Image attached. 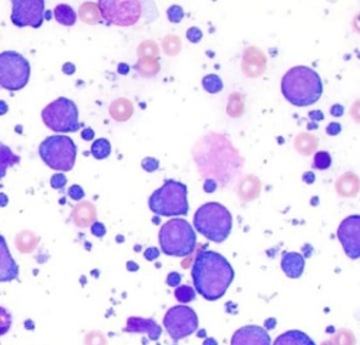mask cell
Instances as JSON below:
<instances>
[{"mask_svg":"<svg viewBox=\"0 0 360 345\" xmlns=\"http://www.w3.org/2000/svg\"><path fill=\"white\" fill-rule=\"evenodd\" d=\"M191 277L197 292L208 301L222 298L235 278L229 261L218 252L202 250L195 256Z\"/></svg>","mask_w":360,"mask_h":345,"instance_id":"6da1fadb","label":"cell"},{"mask_svg":"<svg viewBox=\"0 0 360 345\" xmlns=\"http://www.w3.org/2000/svg\"><path fill=\"white\" fill-rule=\"evenodd\" d=\"M281 91L294 106H311L321 98V79L309 67H295L282 77Z\"/></svg>","mask_w":360,"mask_h":345,"instance_id":"7a4b0ae2","label":"cell"},{"mask_svg":"<svg viewBox=\"0 0 360 345\" xmlns=\"http://www.w3.org/2000/svg\"><path fill=\"white\" fill-rule=\"evenodd\" d=\"M98 11L107 24L119 27H132L140 24L141 20L153 22L158 16L155 4L151 1H115V0H101L98 3Z\"/></svg>","mask_w":360,"mask_h":345,"instance_id":"3957f363","label":"cell"},{"mask_svg":"<svg viewBox=\"0 0 360 345\" xmlns=\"http://www.w3.org/2000/svg\"><path fill=\"white\" fill-rule=\"evenodd\" d=\"M193 225L210 241L221 243L229 237L233 228V216L225 206L217 202L202 205L193 216Z\"/></svg>","mask_w":360,"mask_h":345,"instance_id":"277c9868","label":"cell"},{"mask_svg":"<svg viewBox=\"0 0 360 345\" xmlns=\"http://www.w3.org/2000/svg\"><path fill=\"white\" fill-rule=\"evenodd\" d=\"M159 241L164 254L182 258L195 252L197 235L186 220L172 219L160 229Z\"/></svg>","mask_w":360,"mask_h":345,"instance_id":"5b68a950","label":"cell"},{"mask_svg":"<svg viewBox=\"0 0 360 345\" xmlns=\"http://www.w3.org/2000/svg\"><path fill=\"white\" fill-rule=\"evenodd\" d=\"M149 208L158 216H186L189 209L187 187L176 181H166L161 188L151 195Z\"/></svg>","mask_w":360,"mask_h":345,"instance_id":"8992f818","label":"cell"},{"mask_svg":"<svg viewBox=\"0 0 360 345\" xmlns=\"http://www.w3.org/2000/svg\"><path fill=\"white\" fill-rule=\"evenodd\" d=\"M77 148L69 136H52L39 146L41 160L52 169L70 171L77 161Z\"/></svg>","mask_w":360,"mask_h":345,"instance_id":"52a82bcc","label":"cell"},{"mask_svg":"<svg viewBox=\"0 0 360 345\" xmlns=\"http://www.w3.org/2000/svg\"><path fill=\"white\" fill-rule=\"evenodd\" d=\"M45 125L58 134L75 132L81 128L79 122V109L73 100L60 98L48 105L41 112Z\"/></svg>","mask_w":360,"mask_h":345,"instance_id":"ba28073f","label":"cell"},{"mask_svg":"<svg viewBox=\"0 0 360 345\" xmlns=\"http://www.w3.org/2000/svg\"><path fill=\"white\" fill-rule=\"evenodd\" d=\"M30 73V64L22 54L14 51L0 54V87L9 91L24 89Z\"/></svg>","mask_w":360,"mask_h":345,"instance_id":"9c48e42d","label":"cell"},{"mask_svg":"<svg viewBox=\"0 0 360 345\" xmlns=\"http://www.w3.org/2000/svg\"><path fill=\"white\" fill-rule=\"evenodd\" d=\"M163 324L170 338L179 341L191 336L198 330L199 319L191 307L176 305L166 313Z\"/></svg>","mask_w":360,"mask_h":345,"instance_id":"30bf717a","label":"cell"},{"mask_svg":"<svg viewBox=\"0 0 360 345\" xmlns=\"http://www.w3.org/2000/svg\"><path fill=\"white\" fill-rule=\"evenodd\" d=\"M45 1L43 0H15L12 1L11 20L16 27L39 28L44 22Z\"/></svg>","mask_w":360,"mask_h":345,"instance_id":"8fae6325","label":"cell"},{"mask_svg":"<svg viewBox=\"0 0 360 345\" xmlns=\"http://www.w3.org/2000/svg\"><path fill=\"white\" fill-rule=\"evenodd\" d=\"M339 241L349 258L356 260L360 256V216H351L341 222L337 231Z\"/></svg>","mask_w":360,"mask_h":345,"instance_id":"7c38bea8","label":"cell"},{"mask_svg":"<svg viewBox=\"0 0 360 345\" xmlns=\"http://www.w3.org/2000/svg\"><path fill=\"white\" fill-rule=\"evenodd\" d=\"M231 345H271V337L260 326L246 325L233 334Z\"/></svg>","mask_w":360,"mask_h":345,"instance_id":"4fadbf2b","label":"cell"},{"mask_svg":"<svg viewBox=\"0 0 360 345\" xmlns=\"http://www.w3.org/2000/svg\"><path fill=\"white\" fill-rule=\"evenodd\" d=\"M20 275V268L12 258L7 241L0 235V282H10Z\"/></svg>","mask_w":360,"mask_h":345,"instance_id":"5bb4252c","label":"cell"},{"mask_svg":"<svg viewBox=\"0 0 360 345\" xmlns=\"http://www.w3.org/2000/svg\"><path fill=\"white\" fill-rule=\"evenodd\" d=\"M124 332H145L148 334L149 338L153 341L159 340L162 334V328L155 320L144 319L140 317H130L127 320Z\"/></svg>","mask_w":360,"mask_h":345,"instance_id":"9a60e30c","label":"cell"},{"mask_svg":"<svg viewBox=\"0 0 360 345\" xmlns=\"http://www.w3.org/2000/svg\"><path fill=\"white\" fill-rule=\"evenodd\" d=\"M304 258L298 252H288L282 256V271L290 279L301 277L304 271Z\"/></svg>","mask_w":360,"mask_h":345,"instance_id":"2e32d148","label":"cell"},{"mask_svg":"<svg viewBox=\"0 0 360 345\" xmlns=\"http://www.w3.org/2000/svg\"><path fill=\"white\" fill-rule=\"evenodd\" d=\"M274 345H316L315 342L300 330H288L276 339Z\"/></svg>","mask_w":360,"mask_h":345,"instance_id":"e0dca14e","label":"cell"},{"mask_svg":"<svg viewBox=\"0 0 360 345\" xmlns=\"http://www.w3.org/2000/svg\"><path fill=\"white\" fill-rule=\"evenodd\" d=\"M20 162V157L18 155H14L9 147L0 143V180L5 178L8 168L13 167Z\"/></svg>","mask_w":360,"mask_h":345,"instance_id":"ac0fdd59","label":"cell"},{"mask_svg":"<svg viewBox=\"0 0 360 345\" xmlns=\"http://www.w3.org/2000/svg\"><path fill=\"white\" fill-rule=\"evenodd\" d=\"M54 18L63 26L72 27L77 22V15L75 10L67 5H58L54 9Z\"/></svg>","mask_w":360,"mask_h":345,"instance_id":"d6986e66","label":"cell"},{"mask_svg":"<svg viewBox=\"0 0 360 345\" xmlns=\"http://www.w3.org/2000/svg\"><path fill=\"white\" fill-rule=\"evenodd\" d=\"M91 153L96 160H105L110 155L111 144L106 138L94 141L91 146Z\"/></svg>","mask_w":360,"mask_h":345,"instance_id":"ffe728a7","label":"cell"},{"mask_svg":"<svg viewBox=\"0 0 360 345\" xmlns=\"http://www.w3.org/2000/svg\"><path fill=\"white\" fill-rule=\"evenodd\" d=\"M202 85H203L204 90L210 94L219 93L223 89L222 81L216 74L206 75L202 81Z\"/></svg>","mask_w":360,"mask_h":345,"instance_id":"44dd1931","label":"cell"},{"mask_svg":"<svg viewBox=\"0 0 360 345\" xmlns=\"http://www.w3.org/2000/svg\"><path fill=\"white\" fill-rule=\"evenodd\" d=\"M98 10L94 9V4H85L79 10V15H81L82 20L88 22V24H94V22H98Z\"/></svg>","mask_w":360,"mask_h":345,"instance_id":"7402d4cb","label":"cell"},{"mask_svg":"<svg viewBox=\"0 0 360 345\" xmlns=\"http://www.w3.org/2000/svg\"><path fill=\"white\" fill-rule=\"evenodd\" d=\"M174 297L181 303H189L195 300V292L193 288L188 285H181L174 290Z\"/></svg>","mask_w":360,"mask_h":345,"instance_id":"603a6c76","label":"cell"},{"mask_svg":"<svg viewBox=\"0 0 360 345\" xmlns=\"http://www.w3.org/2000/svg\"><path fill=\"white\" fill-rule=\"evenodd\" d=\"M330 164H332V159L326 151H319V152L316 153L315 157H314V167L316 169H328Z\"/></svg>","mask_w":360,"mask_h":345,"instance_id":"cb8c5ba5","label":"cell"},{"mask_svg":"<svg viewBox=\"0 0 360 345\" xmlns=\"http://www.w3.org/2000/svg\"><path fill=\"white\" fill-rule=\"evenodd\" d=\"M12 325V315L5 307L0 306V336L7 334Z\"/></svg>","mask_w":360,"mask_h":345,"instance_id":"d4e9b609","label":"cell"},{"mask_svg":"<svg viewBox=\"0 0 360 345\" xmlns=\"http://www.w3.org/2000/svg\"><path fill=\"white\" fill-rule=\"evenodd\" d=\"M167 18L172 24H179L184 18V11L180 6H172L167 10Z\"/></svg>","mask_w":360,"mask_h":345,"instance_id":"484cf974","label":"cell"},{"mask_svg":"<svg viewBox=\"0 0 360 345\" xmlns=\"http://www.w3.org/2000/svg\"><path fill=\"white\" fill-rule=\"evenodd\" d=\"M51 186L54 189H63L67 184V178L65 174H56L52 176L51 178Z\"/></svg>","mask_w":360,"mask_h":345,"instance_id":"4316f807","label":"cell"},{"mask_svg":"<svg viewBox=\"0 0 360 345\" xmlns=\"http://www.w3.org/2000/svg\"><path fill=\"white\" fill-rule=\"evenodd\" d=\"M202 37H203V33L200 30L199 28H193L188 29L186 33L187 39H188L191 43L198 44L202 39Z\"/></svg>","mask_w":360,"mask_h":345,"instance_id":"83f0119b","label":"cell"},{"mask_svg":"<svg viewBox=\"0 0 360 345\" xmlns=\"http://www.w3.org/2000/svg\"><path fill=\"white\" fill-rule=\"evenodd\" d=\"M69 197L71 199L75 200V201H81L84 197H85V193H84L83 188L79 185H72V186L69 188Z\"/></svg>","mask_w":360,"mask_h":345,"instance_id":"f1b7e54d","label":"cell"},{"mask_svg":"<svg viewBox=\"0 0 360 345\" xmlns=\"http://www.w3.org/2000/svg\"><path fill=\"white\" fill-rule=\"evenodd\" d=\"M142 167L147 172L155 171V170L159 169V161L153 159V157H146V159L143 160Z\"/></svg>","mask_w":360,"mask_h":345,"instance_id":"f546056e","label":"cell"},{"mask_svg":"<svg viewBox=\"0 0 360 345\" xmlns=\"http://www.w3.org/2000/svg\"><path fill=\"white\" fill-rule=\"evenodd\" d=\"M91 233H94L96 237H102L106 235V228H105L102 223L96 222L94 224H92Z\"/></svg>","mask_w":360,"mask_h":345,"instance_id":"4dcf8cb0","label":"cell"},{"mask_svg":"<svg viewBox=\"0 0 360 345\" xmlns=\"http://www.w3.org/2000/svg\"><path fill=\"white\" fill-rule=\"evenodd\" d=\"M168 285L172 286V287H176L179 284L181 283V275L178 273H172L168 275L167 280Z\"/></svg>","mask_w":360,"mask_h":345,"instance_id":"1f68e13d","label":"cell"},{"mask_svg":"<svg viewBox=\"0 0 360 345\" xmlns=\"http://www.w3.org/2000/svg\"><path fill=\"white\" fill-rule=\"evenodd\" d=\"M341 132V125L339 123H330V125L326 127V134L330 136H338Z\"/></svg>","mask_w":360,"mask_h":345,"instance_id":"d6a6232c","label":"cell"},{"mask_svg":"<svg viewBox=\"0 0 360 345\" xmlns=\"http://www.w3.org/2000/svg\"><path fill=\"white\" fill-rule=\"evenodd\" d=\"M144 256L145 258H146L147 260L148 261L155 260V259L159 258V249H158V248L155 247L148 248V249H147L146 252H145Z\"/></svg>","mask_w":360,"mask_h":345,"instance_id":"836d02e7","label":"cell"},{"mask_svg":"<svg viewBox=\"0 0 360 345\" xmlns=\"http://www.w3.org/2000/svg\"><path fill=\"white\" fill-rule=\"evenodd\" d=\"M343 113H345V108H343L341 105L336 104L330 108V115H332L333 117H341Z\"/></svg>","mask_w":360,"mask_h":345,"instance_id":"e575fe53","label":"cell"},{"mask_svg":"<svg viewBox=\"0 0 360 345\" xmlns=\"http://www.w3.org/2000/svg\"><path fill=\"white\" fill-rule=\"evenodd\" d=\"M216 188L217 184L216 182H214V181H206L205 185H204V190H205L206 193H214V191L216 190Z\"/></svg>","mask_w":360,"mask_h":345,"instance_id":"d590c367","label":"cell"},{"mask_svg":"<svg viewBox=\"0 0 360 345\" xmlns=\"http://www.w3.org/2000/svg\"><path fill=\"white\" fill-rule=\"evenodd\" d=\"M82 138L86 141H91L92 138H94V130L90 129V128H87V129L84 130V131L82 132Z\"/></svg>","mask_w":360,"mask_h":345,"instance_id":"8d00e7d4","label":"cell"},{"mask_svg":"<svg viewBox=\"0 0 360 345\" xmlns=\"http://www.w3.org/2000/svg\"><path fill=\"white\" fill-rule=\"evenodd\" d=\"M303 181L307 184H311L315 181V174L313 172H307V174H303Z\"/></svg>","mask_w":360,"mask_h":345,"instance_id":"74e56055","label":"cell"},{"mask_svg":"<svg viewBox=\"0 0 360 345\" xmlns=\"http://www.w3.org/2000/svg\"><path fill=\"white\" fill-rule=\"evenodd\" d=\"M63 71H64V73H66V74L71 75L75 72V67L73 66L72 64H69L68 63V64H66L63 67Z\"/></svg>","mask_w":360,"mask_h":345,"instance_id":"f35d334b","label":"cell"},{"mask_svg":"<svg viewBox=\"0 0 360 345\" xmlns=\"http://www.w3.org/2000/svg\"><path fill=\"white\" fill-rule=\"evenodd\" d=\"M7 204H8L7 195H4V193H1V195H0V207H4V206L7 205Z\"/></svg>","mask_w":360,"mask_h":345,"instance_id":"ab89813d","label":"cell"},{"mask_svg":"<svg viewBox=\"0 0 360 345\" xmlns=\"http://www.w3.org/2000/svg\"><path fill=\"white\" fill-rule=\"evenodd\" d=\"M8 111V106L6 105L5 102H0V115H5L6 112Z\"/></svg>","mask_w":360,"mask_h":345,"instance_id":"60d3db41","label":"cell"},{"mask_svg":"<svg viewBox=\"0 0 360 345\" xmlns=\"http://www.w3.org/2000/svg\"><path fill=\"white\" fill-rule=\"evenodd\" d=\"M128 71H129V68H128L127 65L125 64H121L119 67V72L122 73V74H126V73H128Z\"/></svg>","mask_w":360,"mask_h":345,"instance_id":"b9f144b4","label":"cell"},{"mask_svg":"<svg viewBox=\"0 0 360 345\" xmlns=\"http://www.w3.org/2000/svg\"><path fill=\"white\" fill-rule=\"evenodd\" d=\"M203 345H218V343H217V341L214 340V339L210 338L206 339V340L204 341Z\"/></svg>","mask_w":360,"mask_h":345,"instance_id":"7bdbcfd3","label":"cell"}]
</instances>
